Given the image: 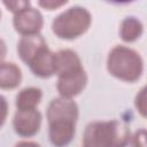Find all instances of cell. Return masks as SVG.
Masks as SVG:
<instances>
[{
  "mask_svg": "<svg viewBox=\"0 0 147 147\" xmlns=\"http://www.w3.org/2000/svg\"><path fill=\"white\" fill-rule=\"evenodd\" d=\"M79 109L72 99L55 98L47 107V123L49 141L55 147L68 146L76 132Z\"/></svg>",
  "mask_w": 147,
  "mask_h": 147,
  "instance_id": "cell-1",
  "label": "cell"
},
{
  "mask_svg": "<svg viewBox=\"0 0 147 147\" xmlns=\"http://www.w3.org/2000/svg\"><path fill=\"white\" fill-rule=\"evenodd\" d=\"M131 131L119 119L94 121L86 125L83 134V147H126Z\"/></svg>",
  "mask_w": 147,
  "mask_h": 147,
  "instance_id": "cell-2",
  "label": "cell"
},
{
  "mask_svg": "<svg viewBox=\"0 0 147 147\" xmlns=\"http://www.w3.org/2000/svg\"><path fill=\"white\" fill-rule=\"evenodd\" d=\"M107 70L119 80L134 83L142 76L144 61L133 48L117 45L110 49L107 56Z\"/></svg>",
  "mask_w": 147,
  "mask_h": 147,
  "instance_id": "cell-3",
  "label": "cell"
},
{
  "mask_svg": "<svg viewBox=\"0 0 147 147\" xmlns=\"http://www.w3.org/2000/svg\"><path fill=\"white\" fill-rule=\"evenodd\" d=\"M92 23L90 11L80 6H74L59 14L52 22L53 33L64 40H72L83 36Z\"/></svg>",
  "mask_w": 147,
  "mask_h": 147,
  "instance_id": "cell-4",
  "label": "cell"
},
{
  "mask_svg": "<svg viewBox=\"0 0 147 147\" xmlns=\"http://www.w3.org/2000/svg\"><path fill=\"white\" fill-rule=\"evenodd\" d=\"M87 84V74L84 68L57 76L56 90L62 98L74 99L80 94Z\"/></svg>",
  "mask_w": 147,
  "mask_h": 147,
  "instance_id": "cell-5",
  "label": "cell"
},
{
  "mask_svg": "<svg viewBox=\"0 0 147 147\" xmlns=\"http://www.w3.org/2000/svg\"><path fill=\"white\" fill-rule=\"evenodd\" d=\"M13 25L15 31L22 36L38 34L42 29L44 17L38 9L30 6L14 14Z\"/></svg>",
  "mask_w": 147,
  "mask_h": 147,
  "instance_id": "cell-6",
  "label": "cell"
},
{
  "mask_svg": "<svg viewBox=\"0 0 147 147\" xmlns=\"http://www.w3.org/2000/svg\"><path fill=\"white\" fill-rule=\"evenodd\" d=\"M41 119V113L38 109L16 110L13 119V126L18 136L23 138H30L39 132Z\"/></svg>",
  "mask_w": 147,
  "mask_h": 147,
  "instance_id": "cell-7",
  "label": "cell"
},
{
  "mask_svg": "<svg viewBox=\"0 0 147 147\" xmlns=\"http://www.w3.org/2000/svg\"><path fill=\"white\" fill-rule=\"evenodd\" d=\"M26 65H29L34 76L39 78H49L56 72L55 53L52 52L47 46L36 54Z\"/></svg>",
  "mask_w": 147,
  "mask_h": 147,
  "instance_id": "cell-8",
  "label": "cell"
},
{
  "mask_svg": "<svg viewBox=\"0 0 147 147\" xmlns=\"http://www.w3.org/2000/svg\"><path fill=\"white\" fill-rule=\"evenodd\" d=\"M46 47H47V42L40 33L31 34V36H22V38L17 44V53L20 59L25 64H28L36 54H38L41 49Z\"/></svg>",
  "mask_w": 147,
  "mask_h": 147,
  "instance_id": "cell-9",
  "label": "cell"
},
{
  "mask_svg": "<svg viewBox=\"0 0 147 147\" xmlns=\"http://www.w3.org/2000/svg\"><path fill=\"white\" fill-rule=\"evenodd\" d=\"M55 61H56V76L75 71L79 68H83L82 61L79 55L69 48L61 49L55 53Z\"/></svg>",
  "mask_w": 147,
  "mask_h": 147,
  "instance_id": "cell-10",
  "label": "cell"
},
{
  "mask_svg": "<svg viewBox=\"0 0 147 147\" xmlns=\"http://www.w3.org/2000/svg\"><path fill=\"white\" fill-rule=\"evenodd\" d=\"M22 82L21 68L14 62L0 63V88L13 90L16 88Z\"/></svg>",
  "mask_w": 147,
  "mask_h": 147,
  "instance_id": "cell-11",
  "label": "cell"
},
{
  "mask_svg": "<svg viewBox=\"0 0 147 147\" xmlns=\"http://www.w3.org/2000/svg\"><path fill=\"white\" fill-rule=\"evenodd\" d=\"M42 98V92L39 87L29 86L21 90L16 95L17 110H33L37 109Z\"/></svg>",
  "mask_w": 147,
  "mask_h": 147,
  "instance_id": "cell-12",
  "label": "cell"
},
{
  "mask_svg": "<svg viewBox=\"0 0 147 147\" xmlns=\"http://www.w3.org/2000/svg\"><path fill=\"white\" fill-rule=\"evenodd\" d=\"M144 33V24L134 16L125 17L119 26V37L125 42H133L138 40Z\"/></svg>",
  "mask_w": 147,
  "mask_h": 147,
  "instance_id": "cell-13",
  "label": "cell"
},
{
  "mask_svg": "<svg viewBox=\"0 0 147 147\" xmlns=\"http://www.w3.org/2000/svg\"><path fill=\"white\" fill-rule=\"evenodd\" d=\"M134 107L140 114L141 117H146L147 114V105H146V87H141L134 99Z\"/></svg>",
  "mask_w": 147,
  "mask_h": 147,
  "instance_id": "cell-14",
  "label": "cell"
},
{
  "mask_svg": "<svg viewBox=\"0 0 147 147\" xmlns=\"http://www.w3.org/2000/svg\"><path fill=\"white\" fill-rule=\"evenodd\" d=\"M3 5L9 11H11L13 14H16V13L30 7L31 2L26 1V0H13V1H3Z\"/></svg>",
  "mask_w": 147,
  "mask_h": 147,
  "instance_id": "cell-15",
  "label": "cell"
},
{
  "mask_svg": "<svg viewBox=\"0 0 147 147\" xmlns=\"http://www.w3.org/2000/svg\"><path fill=\"white\" fill-rule=\"evenodd\" d=\"M131 147H146V130L139 129L130 139Z\"/></svg>",
  "mask_w": 147,
  "mask_h": 147,
  "instance_id": "cell-16",
  "label": "cell"
},
{
  "mask_svg": "<svg viewBox=\"0 0 147 147\" xmlns=\"http://www.w3.org/2000/svg\"><path fill=\"white\" fill-rule=\"evenodd\" d=\"M68 1L65 0H62V1H59V0H41V1H38V5L40 7H42L44 9H47V10H54V9H57L64 5H67Z\"/></svg>",
  "mask_w": 147,
  "mask_h": 147,
  "instance_id": "cell-17",
  "label": "cell"
},
{
  "mask_svg": "<svg viewBox=\"0 0 147 147\" xmlns=\"http://www.w3.org/2000/svg\"><path fill=\"white\" fill-rule=\"evenodd\" d=\"M8 116V102L3 95L0 94V127L5 124Z\"/></svg>",
  "mask_w": 147,
  "mask_h": 147,
  "instance_id": "cell-18",
  "label": "cell"
},
{
  "mask_svg": "<svg viewBox=\"0 0 147 147\" xmlns=\"http://www.w3.org/2000/svg\"><path fill=\"white\" fill-rule=\"evenodd\" d=\"M14 147H41V146L38 142H36V141L23 140V141H18Z\"/></svg>",
  "mask_w": 147,
  "mask_h": 147,
  "instance_id": "cell-19",
  "label": "cell"
},
{
  "mask_svg": "<svg viewBox=\"0 0 147 147\" xmlns=\"http://www.w3.org/2000/svg\"><path fill=\"white\" fill-rule=\"evenodd\" d=\"M6 55H7V45L3 41V39L0 38V63L3 62Z\"/></svg>",
  "mask_w": 147,
  "mask_h": 147,
  "instance_id": "cell-20",
  "label": "cell"
},
{
  "mask_svg": "<svg viewBox=\"0 0 147 147\" xmlns=\"http://www.w3.org/2000/svg\"><path fill=\"white\" fill-rule=\"evenodd\" d=\"M0 18H1V10H0Z\"/></svg>",
  "mask_w": 147,
  "mask_h": 147,
  "instance_id": "cell-21",
  "label": "cell"
}]
</instances>
